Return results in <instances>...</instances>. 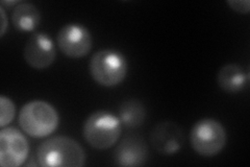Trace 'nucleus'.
Returning <instances> with one entry per match:
<instances>
[{
	"label": "nucleus",
	"mask_w": 250,
	"mask_h": 167,
	"mask_svg": "<svg viewBox=\"0 0 250 167\" xmlns=\"http://www.w3.org/2000/svg\"><path fill=\"white\" fill-rule=\"evenodd\" d=\"M37 162L43 167H82L87 156L80 143L67 136H56L37 148Z\"/></svg>",
	"instance_id": "1"
},
{
	"label": "nucleus",
	"mask_w": 250,
	"mask_h": 167,
	"mask_svg": "<svg viewBox=\"0 0 250 167\" xmlns=\"http://www.w3.org/2000/svg\"><path fill=\"white\" fill-rule=\"evenodd\" d=\"M18 121L22 131L28 136L45 138L58 129L60 115L49 102L36 99L22 107Z\"/></svg>",
	"instance_id": "2"
},
{
	"label": "nucleus",
	"mask_w": 250,
	"mask_h": 167,
	"mask_svg": "<svg viewBox=\"0 0 250 167\" xmlns=\"http://www.w3.org/2000/svg\"><path fill=\"white\" fill-rule=\"evenodd\" d=\"M122 133L119 118L106 111H96L83 123V136L90 146L98 150L113 147Z\"/></svg>",
	"instance_id": "3"
},
{
	"label": "nucleus",
	"mask_w": 250,
	"mask_h": 167,
	"mask_svg": "<svg viewBox=\"0 0 250 167\" xmlns=\"http://www.w3.org/2000/svg\"><path fill=\"white\" fill-rule=\"evenodd\" d=\"M127 61L115 49H101L93 54L89 71L92 78L105 88L119 86L127 75Z\"/></svg>",
	"instance_id": "4"
},
{
	"label": "nucleus",
	"mask_w": 250,
	"mask_h": 167,
	"mask_svg": "<svg viewBox=\"0 0 250 167\" xmlns=\"http://www.w3.org/2000/svg\"><path fill=\"white\" fill-rule=\"evenodd\" d=\"M190 142L196 154L202 157H214L225 147L228 134L221 122L214 118H203L193 125Z\"/></svg>",
	"instance_id": "5"
},
{
	"label": "nucleus",
	"mask_w": 250,
	"mask_h": 167,
	"mask_svg": "<svg viewBox=\"0 0 250 167\" xmlns=\"http://www.w3.org/2000/svg\"><path fill=\"white\" fill-rule=\"evenodd\" d=\"M60 50L70 59H81L88 55L93 47V38L87 27L77 23H68L58 33Z\"/></svg>",
	"instance_id": "6"
},
{
	"label": "nucleus",
	"mask_w": 250,
	"mask_h": 167,
	"mask_svg": "<svg viewBox=\"0 0 250 167\" xmlns=\"http://www.w3.org/2000/svg\"><path fill=\"white\" fill-rule=\"evenodd\" d=\"M29 155V143L18 129L5 126L0 131V165L19 167Z\"/></svg>",
	"instance_id": "7"
},
{
	"label": "nucleus",
	"mask_w": 250,
	"mask_h": 167,
	"mask_svg": "<svg viewBox=\"0 0 250 167\" xmlns=\"http://www.w3.org/2000/svg\"><path fill=\"white\" fill-rule=\"evenodd\" d=\"M23 58L34 69L49 68L57 58V49L52 39L46 33L31 34L23 49Z\"/></svg>",
	"instance_id": "8"
},
{
	"label": "nucleus",
	"mask_w": 250,
	"mask_h": 167,
	"mask_svg": "<svg viewBox=\"0 0 250 167\" xmlns=\"http://www.w3.org/2000/svg\"><path fill=\"white\" fill-rule=\"evenodd\" d=\"M150 143L155 152L171 156L177 154L184 144V134L179 125L172 121L156 124L150 134Z\"/></svg>",
	"instance_id": "9"
},
{
	"label": "nucleus",
	"mask_w": 250,
	"mask_h": 167,
	"mask_svg": "<svg viewBox=\"0 0 250 167\" xmlns=\"http://www.w3.org/2000/svg\"><path fill=\"white\" fill-rule=\"evenodd\" d=\"M147 158V144L145 140L139 136H129L123 139L114 154L115 163L122 167L142 166L146 163Z\"/></svg>",
	"instance_id": "10"
},
{
	"label": "nucleus",
	"mask_w": 250,
	"mask_h": 167,
	"mask_svg": "<svg viewBox=\"0 0 250 167\" xmlns=\"http://www.w3.org/2000/svg\"><path fill=\"white\" fill-rule=\"evenodd\" d=\"M248 73L237 64H226L217 74V83L226 93L236 94L245 89L248 84Z\"/></svg>",
	"instance_id": "11"
},
{
	"label": "nucleus",
	"mask_w": 250,
	"mask_h": 167,
	"mask_svg": "<svg viewBox=\"0 0 250 167\" xmlns=\"http://www.w3.org/2000/svg\"><path fill=\"white\" fill-rule=\"evenodd\" d=\"M41 13L38 7L28 2H20L12 13V22L20 31H34L41 22Z\"/></svg>",
	"instance_id": "12"
},
{
	"label": "nucleus",
	"mask_w": 250,
	"mask_h": 167,
	"mask_svg": "<svg viewBox=\"0 0 250 167\" xmlns=\"http://www.w3.org/2000/svg\"><path fill=\"white\" fill-rule=\"evenodd\" d=\"M146 117V109L138 99H128L119 108V120L126 128L135 129L142 124Z\"/></svg>",
	"instance_id": "13"
},
{
	"label": "nucleus",
	"mask_w": 250,
	"mask_h": 167,
	"mask_svg": "<svg viewBox=\"0 0 250 167\" xmlns=\"http://www.w3.org/2000/svg\"><path fill=\"white\" fill-rule=\"evenodd\" d=\"M16 116V106L14 101L5 96L1 95L0 96V126L5 128L9 125Z\"/></svg>",
	"instance_id": "14"
},
{
	"label": "nucleus",
	"mask_w": 250,
	"mask_h": 167,
	"mask_svg": "<svg viewBox=\"0 0 250 167\" xmlns=\"http://www.w3.org/2000/svg\"><path fill=\"white\" fill-rule=\"evenodd\" d=\"M226 3L230 9L238 14L245 15L250 12V1L249 0H228Z\"/></svg>",
	"instance_id": "15"
},
{
	"label": "nucleus",
	"mask_w": 250,
	"mask_h": 167,
	"mask_svg": "<svg viewBox=\"0 0 250 167\" xmlns=\"http://www.w3.org/2000/svg\"><path fill=\"white\" fill-rule=\"evenodd\" d=\"M0 14H1V31H0V37H4L7 27H9V21H7L6 14L4 11V7H0Z\"/></svg>",
	"instance_id": "16"
},
{
	"label": "nucleus",
	"mask_w": 250,
	"mask_h": 167,
	"mask_svg": "<svg viewBox=\"0 0 250 167\" xmlns=\"http://www.w3.org/2000/svg\"><path fill=\"white\" fill-rule=\"evenodd\" d=\"M20 2L19 1H1V5H7V6H12V5H18Z\"/></svg>",
	"instance_id": "17"
}]
</instances>
